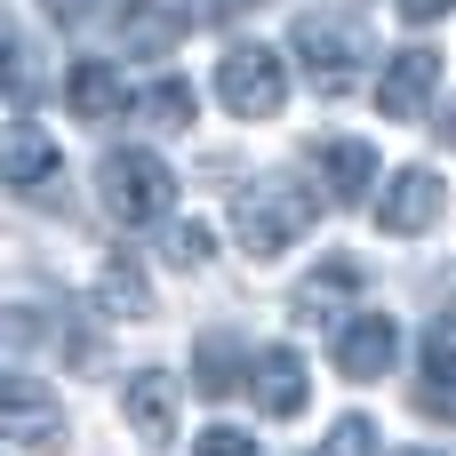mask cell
I'll use <instances>...</instances> for the list:
<instances>
[{
    "instance_id": "21",
    "label": "cell",
    "mask_w": 456,
    "mask_h": 456,
    "mask_svg": "<svg viewBox=\"0 0 456 456\" xmlns=\"http://www.w3.org/2000/svg\"><path fill=\"white\" fill-rule=\"evenodd\" d=\"M192 456H265V449H256L248 433H232V425H216V433H200V441H192Z\"/></svg>"
},
{
    "instance_id": "6",
    "label": "cell",
    "mask_w": 456,
    "mask_h": 456,
    "mask_svg": "<svg viewBox=\"0 0 456 456\" xmlns=\"http://www.w3.org/2000/svg\"><path fill=\"white\" fill-rule=\"evenodd\" d=\"M248 401H256V417H305V401H313V377H305V361L289 353V345H265V353H248Z\"/></svg>"
},
{
    "instance_id": "16",
    "label": "cell",
    "mask_w": 456,
    "mask_h": 456,
    "mask_svg": "<svg viewBox=\"0 0 456 456\" xmlns=\"http://www.w3.org/2000/svg\"><path fill=\"white\" fill-rule=\"evenodd\" d=\"M96 313H112V321H144V313H152V289H144V273H136L128 256H104V273H96Z\"/></svg>"
},
{
    "instance_id": "3",
    "label": "cell",
    "mask_w": 456,
    "mask_h": 456,
    "mask_svg": "<svg viewBox=\"0 0 456 456\" xmlns=\"http://www.w3.org/2000/svg\"><path fill=\"white\" fill-rule=\"evenodd\" d=\"M289 56L305 64V80H313L321 96H353V88H361V40H353V24H337V16H297Z\"/></svg>"
},
{
    "instance_id": "22",
    "label": "cell",
    "mask_w": 456,
    "mask_h": 456,
    "mask_svg": "<svg viewBox=\"0 0 456 456\" xmlns=\"http://www.w3.org/2000/svg\"><path fill=\"white\" fill-rule=\"evenodd\" d=\"M369 417H337V433H329V456H369Z\"/></svg>"
},
{
    "instance_id": "4",
    "label": "cell",
    "mask_w": 456,
    "mask_h": 456,
    "mask_svg": "<svg viewBox=\"0 0 456 456\" xmlns=\"http://www.w3.org/2000/svg\"><path fill=\"white\" fill-rule=\"evenodd\" d=\"M216 96L240 112V120H273L289 104V56L281 48H232L216 64Z\"/></svg>"
},
{
    "instance_id": "9",
    "label": "cell",
    "mask_w": 456,
    "mask_h": 456,
    "mask_svg": "<svg viewBox=\"0 0 456 456\" xmlns=\"http://www.w3.org/2000/svg\"><path fill=\"white\" fill-rule=\"evenodd\" d=\"M120 417H128V433H136L144 449H160V441L176 433V377H168V369H136V377L120 385Z\"/></svg>"
},
{
    "instance_id": "18",
    "label": "cell",
    "mask_w": 456,
    "mask_h": 456,
    "mask_svg": "<svg viewBox=\"0 0 456 456\" xmlns=\"http://www.w3.org/2000/svg\"><path fill=\"white\" fill-rule=\"evenodd\" d=\"M192 377H200V393H208V401H224V393L240 385V377H232V345H224V337H208V345L192 353Z\"/></svg>"
},
{
    "instance_id": "25",
    "label": "cell",
    "mask_w": 456,
    "mask_h": 456,
    "mask_svg": "<svg viewBox=\"0 0 456 456\" xmlns=\"http://www.w3.org/2000/svg\"><path fill=\"white\" fill-rule=\"evenodd\" d=\"M256 0H208V16H248Z\"/></svg>"
},
{
    "instance_id": "14",
    "label": "cell",
    "mask_w": 456,
    "mask_h": 456,
    "mask_svg": "<svg viewBox=\"0 0 456 456\" xmlns=\"http://www.w3.org/2000/svg\"><path fill=\"white\" fill-rule=\"evenodd\" d=\"M8 441L16 449H64V409H48L32 377L8 385Z\"/></svg>"
},
{
    "instance_id": "2",
    "label": "cell",
    "mask_w": 456,
    "mask_h": 456,
    "mask_svg": "<svg viewBox=\"0 0 456 456\" xmlns=\"http://www.w3.org/2000/svg\"><path fill=\"white\" fill-rule=\"evenodd\" d=\"M313 216H321V200H313L305 184L273 176V184L240 192V248H248V256H281V248H297V240H305V224H313Z\"/></svg>"
},
{
    "instance_id": "10",
    "label": "cell",
    "mask_w": 456,
    "mask_h": 456,
    "mask_svg": "<svg viewBox=\"0 0 456 456\" xmlns=\"http://www.w3.org/2000/svg\"><path fill=\"white\" fill-rule=\"evenodd\" d=\"M64 104H72V120H120L128 112V72L120 64H104V56H80L72 72H64Z\"/></svg>"
},
{
    "instance_id": "8",
    "label": "cell",
    "mask_w": 456,
    "mask_h": 456,
    "mask_svg": "<svg viewBox=\"0 0 456 456\" xmlns=\"http://www.w3.org/2000/svg\"><path fill=\"white\" fill-rule=\"evenodd\" d=\"M393 353H401L393 313H353V321L337 329V377H353V385H377V377L393 369Z\"/></svg>"
},
{
    "instance_id": "13",
    "label": "cell",
    "mask_w": 456,
    "mask_h": 456,
    "mask_svg": "<svg viewBox=\"0 0 456 456\" xmlns=\"http://www.w3.org/2000/svg\"><path fill=\"white\" fill-rule=\"evenodd\" d=\"M321 184H329V200H337V208L369 200V184H377V152H369L361 136H337V144H321Z\"/></svg>"
},
{
    "instance_id": "27",
    "label": "cell",
    "mask_w": 456,
    "mask_h": 456,
    "mask_svg": "<svg viewBox=\"0 0 456 456\" xmlns=\"http://www.w3.org/2000/svg\"><path fill=\"white\" fill-rule=\"evenodd\" d=\"M401 456H441V449H401Z\"/></svg>"
},
{
    "instance_id": "5",
    "label": "cell",
    "mask_w": 456,
    "mask_h": 456,
    "mask_svg": "<svg viewBox=\"0 0 456 456\" xmlns=\"http://www.w3.org/2000/svg\"><path fill=\"white\" fill-rule=\"evenodd\" d=\"M441 208H449V184H441L433 168H401V176H385L377 224H385L393 240H417L425 224H441Z\"/></svg>"
},
{
    "instance_id": "26",
    "label": "cell",
    "mask_w": 456,
    "mask_h": 456,
    "mask_svg": "<svg viewBox=\"0 0 456 456\" xmlns=\"http://www.w3.org/2000/svg\"><path fill=\"white\" fill-rule=\"evenodd\" d=\"M433 128H441V136H449V144H456V104H449V112H441V120H433Z\"/></svg>"
},
{
    "instance_id": "19",
    "label": "cell",
    "mask_w": 456,
    "mask_h": 456,
    "mask_svg": "<svg viewBox=\"0 0 456 456\" xmlns=\"http://www.w3.org/2000/svg\"><path fill=\"white\" fill-rule=\"evenodd\" d=\"M160 256H168L176 273H200V265H208V224H168Z\"/></svg>"
},
{
    "instance_id": "17",
    "label": "cell",
    "mask_w": 456,
    "mask_h": 456,
    "mask_svg": "<svg viewBox=\"0 0 456 456\" xmlns=\"http://www.w3.org/2000/svg\"><path fill=\"white\" fill-rule=\"evenodd\" d=\"M192 112H200V96H192L184 80H160V88H144V120H152V128H192Z\"/></svg>"
},
{
    "instance_id": "11",
    "label": "cell",
    "mask_w": 456,
    "mask_h": 456,
    "mask_svg": "<svg viewBox=\"0 0 456 456\" xmlns=\"http://www.w3.org/2000/svg\"><path fill=\"white\" fill-rule=\"evenodd\" d=\"M417 409L456 425V305L433 313V329H425V385H417Z\"/></svg>"
},
{
    "instance_id": "20",
    "label": "cell",
    "mask_w": 456,
    "mask_h": 456,
    "mask_svg": "<svg viewBox=\"0 0 456 456\" xmlns=\"http://www.w3.org/2000/svg\"><path fill=\"white\" fill-rule=\"evenodd\" d=\"M337 289H353V265H329V281H321V273H313V281H305V289H297V313H305V321H321V305H329V297H337Z\"/></svg>"
},
{
    "instance_id": "12",
    "label": "cell",
    "mask_w": 456,
    "mask_h": 456,
    "mask_svg": "<svg viewBox=\"0 0 456 456\" xmlns=\"http://www.w3.org/2000/svg\"><path fill=\"white\" fill-rule=\"evenodd\" d=\"M8 184H16L24 200H56V184H64V152H56L32 120H16V136H8Z\"/></svg>"
},
{
    "instance_id": "1",
    "label": "cell",
    "mask_w": 456,
    "mask_h": 456,
    "mask_svg": "<svg viewBox=\"0 0 456 456\" xmlns=\"http://www.w3.org/2000/svg\"><path fill=\"white\" fill-rule=\"evenodd\" d=\"M96 192H104V216H112V224H152V216H168L176 176H168V160H160V152L128 144V152H104Z\"/></svg>"
},
{
    "instance_id": "7",
    "label": "cell",
    "mask_w": 456,
    "mask_h": 456,
    "mask_svg": "<svg viewBox=\"0 0 456 456\" xmlns=\"http://www.w3.org/2000/svg\"><path fill=\"white\" fill-rule=\"evenodd\" d=\"M433 88H441V56H433V48H393L385 72H377V104H385V120H425Z\"/></svg>"
},
{
    "instance_id": "15",
    "label": "cell",
    "mask_w": 456,
    "mask_h": 456,
    "mask_svg": "<svg viewBox=\"0 0 456 456\" xmlns=\"http://www.w3.org/2000/svg\"><path fill=\"white\" fill-rule=\"evenodd\" d=\"M184 24H192V0H128V8H120L128 48H176Z\"/></svg>"
},
{
    "instance_id": "24",
    "label": "cell",
    "mask_w": 456,
    "mask_h": 456,
    "mask_svg": "<svg viewBox=\"0 0 456 456\" xmlns=\"http://www.w3.org/2000/svg\"><path fill=\"white\" fill-rule=\"evenodd\" d=\"M48 16H64V24H80V16H88V0H48Z\"/></svg>"
},
{
    "instance_id": "23",
    "label": "cell",
    "mask_w": 456,
    "mask_h": 456,
    "mask_svg": "<svg viewBox=\"0 0 456 456\" xmlns=\"http://www.w3.org/2000/svg\"><path fill=\"white\" fill-rule=\"evenodd\" d=\"M401 16L409 24H433V16H449V0H401Z\"/></svg>"
}]
</instances>
